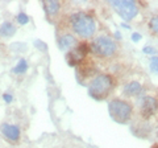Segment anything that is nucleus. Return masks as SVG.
Masks as SVG:
<instances>
[{
	"label": "nucleus",
	"mask_w": 158,
	"mask_h": 148,
	"mask_svg": "<svg viewBox=\"0 0 158 148\" xmlns=\"http://www.w3.org/2000/svg\"><path fill=\"white\" fill-rule=\"evenodd\" d=\"M113 81L111 76L108 74H100V76L95 77L92 82L88 86V95L95 101H102L110 94L112 90Z\"/></svg>",
	"instance_id": "f03ea898"
},
{
	"label": "nucleus",
	"mask_w": 158,
	"mask_h": 148,
	"mask_svg": "<svg viewBox=\"0 0 158 148\" xmlns=\"http://www.w3.org/2000/svg\"><path fill=\"white\" fill-rule=\"evenodd\" d=\"M140 40H141V34L140 33H132V41L138 42Z\"/></svg>",
	"instance_id": "6ab92c4d"
},
{
	"label": "nucleus",
	"mask_w": 158,
	"mask_h": 148,
	"mask_svg": "<svg viewBox=\"0 0 158 148\" xmlns=\"http://www.w3.org/2000/svg\"><path fill=\"white\" fill-rule=\"evenodd\" d=\"M0 130H2L3 135L11 141H17L20 139V128L17 126L4 123V124H2V127H0Z\"/></svg>",
	"instance_id": "6e6552de"
},
{
	"label": "nucleus",
	"mask_w": 158,
	"mask_h": 148,
	"mask_svg": "<svg viewBox=\"0 0 158 148\" xmlns=\"http://www.w3.org/2000/svg\"><path fill=\"white\" fill-rule=\"evenodd\" d=\"M15 33H16V27H15L12 23L6 21V23H3L2 25H0V36L12 37Z\"/></svg>",
	"instance_id": "9b49d317"
},
{
	"label": "nucleus",
	"mask_w": 158,
	"mask_h": 148,
	"mask_svg": "<svg viewBox=\"0 0 158 148\" xmlns=\"http://www.w3.org/2000/svg\"><path fill=\"white\" fill-rule=\"evenodd\" d=\"M141 93H142V86H141V83L137 82V81H132L124 86V94L125 95L135 97V95H140Z\"/></svg>",
	"instance_id": "9d476101"
},
{
	"label": "nucleus",
	"mask_w": 158,
	"mask_h": 148,
	"mask_svg": "<svg viewBox=\"0 0 158 148\" xmlns=\"http://www.w3.org/2000/svg\"><path fill=\"white\" fill-rule=\"evenodd\" d=\"M3 99L6 101L7 103H11V102L13 101V98H12V95H11V94H4V95H3Z\"/></svg>",
	"instance_id": "aec40b11"
},
{
	"label": "nucleus",
	"mask_w": 158,
	"mask_h": 148,
	"mask_svg": "<svg viewBox=\"0 0 158 148\" xmlns=\"http://www.w3.org/2000/svg\"><path fill=\"white\" fill-rule=\"evenodd\" d=\"M77 45H78V41L73 34H65L59 40V49L61 50H71Z\"/></svg>",
	"instance_id": "1a4fd4ad"
},
{
	"label": "nucleus",
	"mask_w": 158,
	"mask_h": 148,
	"mask_svg": "<svg viewBox=\"0 0 158 148\" xmlns=\"http://www.w3.org/2000/svg\"><path fill=\"white\" fill-rule=\"evenodd\" d=\"M70 23H71L73 31L85 38L91 37L96 31V24L94 17L85 12H77L71 15Z\"/></svg>",
	"instance_id": "f257e3e1"
},
{
	"label": "nucleus",
	"mask_w": 158,
	"mask_h": 148,
	"mask_svg": "<svg viewBox=\"0 0 158 148\" xmlns=\"http://www.w3.org/2000/svg\"><path fill=\"white\" fill-rule=\"evenodd\" d=\"M111 6L115 8V11L120 15L121 19L129 21L138 15V7L132 0H112L110 2Z\"/></svg>",
	"instance_id": "39448f33"
},
{
	"label": "nucleus",
	"mask_w": 158,
	"mask_h": 148,
	"mask_svg": "<svg viewBox=\"0 0 158 148\" xmlns=\"http://www.w3.org/2000/svg\"><path fill=\"white\" fill-rule=\"evenodd\" d=\"M115 37L120 40V38H121V34H120V32H115Z\"/></svg>",
	"instance_id": "412c9836"
},
{
	"label": "nucleus",
	"mask_w": 158,
	"mask_h": 148,
	"mask_svg": "<svg viewBox=\"0 0 158 148\" xmlns=\"http://www.w3.org/2000/svg\"><path fill=\"white\" fill-rule=\"evenodd\" d=\"M157 136H158V127H157Z\"/></svg>",
	"instance_id": "4be33fe9"
},
{
	"label": "nucleus",
	"mask_w": 158,
	"mask_h": 148,
	"mask_svg": "<svg viewBox=\"0 0 158 148\" xmlns=\"http://www.w3.org/2000/svg\"><path fill=\"white\" fill-rule=\"evenodd\" d=\"M154 148H158V147H154Z\"/></svg>",
	"instance_id": "5701e85b"
},
{
	"label": "nucleus",
	"mask_w": 158,
	"mask_h": 148,
	"mask_svg": "<svg viewBox=\"0 0 158 148\" xmlns=\"http://www.w3.org/2000/svg\"><path fill=\"white\" fill-rule=\"evenodd\" d=\"M44 7H45V11L49 16H54L58 11H59V3L56 0H49V2H44Z\"/></svg>",
	"instance_id": "f8f14e48"
},
{
	"label": "nucleus",
	"mask_w": 158,
	"mask_h": 148,
	"mask_svg": "<svg viewBox=\"0 0 158 148\" xmlns=\"http://www.w3.org/2000/svg\"><path fill=\"white\" fill-rule=\"evenodd\" d=\"M108 112L111 118L117 123L124 124L131 119L132 115V106L125 101L113 99L108 103Z\"/></svg>",
	"instance_id": "7ed1b4c3"
},
{
	"label": "nucleus",
	"mask_w": 158,
	"mask_h": 148,
	"mask_svg": "<svg viewBox=\"0 0 158 148\" xmlns=\"http://www.w3.org/2000/svg\"><path fill=\"white\" fill-rule=\"evenodd\" d=\"M34 45H36L38 49H41V50H46V49H48V45L44 41H41V40H36V41H34Z\"/></svg>",
	"instance_id": "f3484780"
},
{
	"label": "nucleus",
	"mask_w": 158,
	"mask_h": 148,
	"mask_svg": "<svg viewBox=\"0 0 158 148\" xmlns=\"http://www.w3.org/2000/svg\"><path fill=\"white\" fill-rule=\"evenodd\" d=\"M149 25L156 33H158V17H152L149 21Z\"/></svg>",
	"instance_id": "dca6fc26"
},
{
	"label": "nucleus",
	"mask_w": 158,
	"mask_h": 148,
	"mask_svg": "<svg viewBox=\"0 0 158 148\" xmlns=\"http://www.w3.org/2000/svg\"><path fill=\"white\" fill-rule=\"evenodd\" d=\"M88 53V45L86 42L79 44L74 49H71L70 53L67 54V62L70 66H75L77 63L81 62L83 58L86 57V54Z\"/></svg>",
	"instance_id": "423d86ee"
},
{
	"label": "nucleus",
	"mask_w": 158,
	"mask_h": 148,
	"mask_svg": "<svg viewBox=\"0 0 158 148\" xmlns=\"http://www.w3.org/2000/svg\"><path fill=\"white\" fill-rule=\"evenodd\" d=\"M116 49H117V46H116L115 41L108 36H99L91 44L92 53L102 58L111 57L112 54H115Z\"/></svg>",
	"instance_id": "20e7f679"
},
{
	"label": "nucleus",
	"mask_w": 158,
	"mask_h": 148,
	"mask_svg": "<svg viewBox=\"0 0 158 148\" xmlns=\"http://www.w3.org/2000/svg\"><path fill=\"white\" fill-rule=\"evenodd\" d=\"M150 70L158 76V57L157 56L152 57V60H150Z\"/></svg>",
	"instance_id": "4468645a"
},
{
	"label": "nucleus",
	"mask_w": 158,
	"mask_h": 148,
	"mask_svg": "<svg viewBox=\"0 0 158 148\" xmlns=\"http://www.w3.org/2000/svg\"><path fill=\"white\" fill-rule=\"evenodd\" d=\"M28 21H29V17L27 16V13L20 12L17 15V23L19 24H21V25H25V24H28Z\"/></svg>",
	"instance_id": "2eb2a0df"
},
{
	"label": "nucleus",
	"mask_w": 158,
	"mask_h": 148,
	"mask_svg": "<svg viewBox=\"0 0 158 148\" xmlns=\"http://www.w3.org/2000/svg\"><path fill=\"white\" fill-rule=\"evenodd\" d=\"M27 69H28L27 60L21 58V60L19 61V63L16 65V67L13 69V72H15V73H17V74H21V73H25V72H27Z\"/></svg>",
	"instance_id": "ddd939ff"
},
{
	"label": "nucleus",
	"mask_w": 158,
	"mask_h": 148,
	"mask_svg": "<svg viewBox=\"0 0 158 148\" xmlns=\"http://www.w3.org/2000/svg\"><path fill=\"white\" fill-rule=\"evenodd\" d=\"M142 50H144L145 54H157V53H158L153 46H145L144 49H142Z\"/></svg>",
	"instance_id": "a211bd4d"
},
{
	"label": "nucleus",
	"mask_w": 158,
	"mask_h": 148,
	"mask_svg": "<svg viewBox=\"0 0 158 148\" xmlns=\"http://www.w3.org/2000/svg\"><path fill=\"white\" fill-rule=\"evenodd\" d=\"M138 105H140L141 114L144 115L145 118H149L150 115H153L157 111V108H158V101L154 97L145 95V97H142L141 99L138 101Z\"/></svg>",
	"instance_id": "0eeeda50"
}]
</instances>
